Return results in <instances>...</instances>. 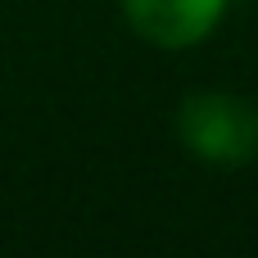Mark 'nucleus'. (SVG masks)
Instances as JSON below:
<instances>
[{"label":"nucleus","instance_id":"1","mask_svg":"<svg viewBox=\"0 0 258 258\" xmlns=\"http://www.w3.org/2000/svg\"><path fill=\"white\" fill-rule=\"evenodd\" d=\"M177 145L204 168H249L258 163V104L236 91H190L172 113Z\"/></svg>","mask_w":258,"mask_h":258},{"label":"nucleus","instance_id":"2","mask_svg":"<svg viewBox=\"0 0 258 258\" xmlns=\"http://www.w3.org/2000/svg\"><path fill=\"white\" fill-rule=\"evenodd\" d=\"M118 9L136 41L163 54H186L213 41L231 14V0H118Z\"/></svg>","mask_w":258,"mask_h":258}]
</instances>
